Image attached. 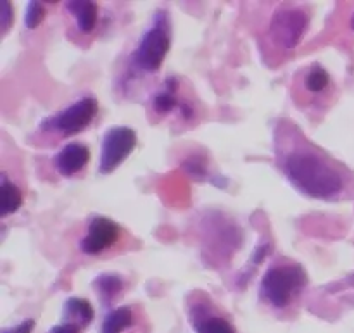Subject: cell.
Here are the masks:
<instances>
[{
	"instance_id": "cell-1",
	"label": "cell",
	"mask_w": 354,
	"mask_h": 333,
	"mask_svg": "<svg viewBox=\"0 0 354 333\" xmlns=\"http://www.w3.org/2000/svg\"><path fill=\"white\" fill-rule=\"evenodd\" d=\"M280 168L292 187L310 199L330 200L344 190V176L325 159L308 147H296L280 159Z\"/></svg>"
},
{
	"instance_id": "cell-2",
	"label": "cell",
	"mask_w": 354,
	"mask_h": 333,
	"mask_svg": "<svg viewBox=\"0 0 354 333\" xmlns=\"http://www.w3.org/2000/svg\"><path fill=\"white\" fill-rule=\"evenodd\" d=\"M308 287V273L299 263L279 261L268 266L259 282V297L266 306L283 311L292 306Z\"/></svg>"
},
{
	"instance_id": "cell-3",
	"label": "cell",
	"mask_w": 354,
	"mask_h": 333,
	"mask_svg": "<svg viewBox=\"0 0 354 333\" xmlns=\"http://www.w3.org/2000/svg\"><path fill=\"white\" fill-rule=\"evenodd\" d=\"M171 45V19L166 10H156L151 24L145 28L137 47L130 55L131 68L144 75H152L161 69Z\"/></svg>"
},
{
	"instance_id": "cell-4",
	"label": "cell",
	"mask_w": 354,
	"mask_h": 333,
	"mask_svg": "<svg viewBox=\"0 0 354 333\" xmlns=\"http://www.w3.org/2000/svg\"><path fill=\"white\" fill-rule=\"evenodd\" d=\"M97 111H99V102L95 97H80L71 106L45 117L38 128L41 133L55 135L61 138L75 137L92 124L97 116Z\"/></svg>"
},
{
	"instance_id": "cell-5",
	"label": "cell",
	"mask_w": 354,
	"mask_h": 333,
	"mask_svg": "<svg viewBox=\"0 0 354 333\" xmlns=\"http://www.w3.org/2000/svg\"><path fill=\"white\" fill-rule=\"evenodd\" d=\"M310 26V14L304 7L282 6L270 21V37L273 44L286 50H294L303 41Z\"/></svg>"
},
{
	"instance_id": "cell-6",
	"label": "cell",
	"mask_w": 354,
	"mask_h": 333,
	"mask_svg": "<svg viewBox=\"0 0 354 333\" xmlns=\"http://www.w3.org/2000/svg\"><path fill=\"white\" fill-rule=\"evenodd\" d=\"M137 144L138 138L133 128L124 126V124L107 128L102 137V145H100V175H111V173L116 171L130 158Z\"/></svg>"
},
{
	"instance_id": "cell-7",
	"label": "cell",
	"mask_w": 354,
	"mask_h": 333,
	"mask_svg": "<svg viewBox=\"0 0 354 333\" xmlns=\"http://www.w3.org/2000/svg\"><path fill=\"white\" fill-rule=\"evenodd\" d=\"M121 228L106 216H92L86 223V234L78 240V251L85 256H100L118 244Z\"/></svg>"
},
{
	"instance_id": "cell-8",
	"label": "cell",
	"mask_w": 354,
	"mask_h": 333,
	"mask_svg": "<svg viewBox=\"0 0 354 333\" xmlns=\"http://www.w3.org/2000/svg\"><path fill=\"white\" fill-rule=\"evenodd\" d=\"M189 321L196 333H237L234 325L221 316L209 299L197 297L189 304Z\"/></svg>"
},
{
	"instance_id": "cell-9",
	"label": "cell",
	"mask_w": 354,
	"mask_h": 333,
	"mask_svg": "<svg viewBox=\"0 0 354 333\" xmlns=\"http://www.w3.org/2000/svg\"><path fill=\"white\" fill-rule=\"evenodd\" d=\"M88 161V147L85 144H80V142H69L64 147H61V151L55 152L52 164H54V169L59 175L64 176V178H71V176L83 171Z\"/></svg>"
},
{
	"instance_id": "cell-10",
	"label": "cell",
	"mask_w": 354,
	"mask_h": 333,
	"mask_svg": "<svg viewBox=\"0 0 354 333\" xmlns=\"http://www.w3.org/2000/svg\"><path fill=\"white\" fill-rule=\"evenodd\" d=\"M178 78L176 76H168L162 82L161 88L154 93V97L151 99V106L158 116H166V114L178 109L180 100H182V97H178Z\"/></svg>"
},
{
	"instance_id": "cell-11",
	"label": "cell",
	"mask_w": 354,
	"mask_h": 333,
	"mask_svg": "<svg viewBox=\"0 0 354 333\" xmlns=\"http://www.w3.org/2000/svg\"><path fill=\"white\" fill-rule=\"evenodd\" d=\"M95 318L92 304L83 297H68L62 304V320L64 323H71L85 330Z\"/></svg>"
},
{
	"instance_id": "cell-12",
	"label": "cell",
	"mask_w": 354,
	"mask_h": 333,
	"mask_svg": "<svg viewBox=\"0 0 354 333\" xmlns=\"http://www.w3.org/2000/svg\"><path fill=\"white\" fill-rule=\"evenodd\" d=\"M64 9L75 17L76 28L80 33L90 35L97 26V19H99V7L95 2H64Z\"/></svg>"
},
{
	"instance_id": "cell-13",
	"label": "cell",
	"mask_w": 354,
	"mask_h": 333,
	"mask_svg": "<svg viewBox=\"0 0 354 333\" xmlns=\"http://www.w3.org/2000/svg\"><path fill=\"white\" fill-rule=\"evenodd\" d=\"M21 206H23V192L7 176V173L2 171L0 175V216H10V214L17 213Z\"/></svg>"
},
{
	"instance_id": "cell-14",
	"label": "cell",
	"mask_w": 354,
	"mask_h": 333,
	"mask_svg": "<svg viewBox=\"0 0 354 333\" xmlns=\"http://www.w3.org/2000/svg\"><path fill=\"white\" fill-rule=\"evenodd\" d=\"M92 289L97 292L100 303L104 306H107V304L113 303L123 292L124 278L121 275H118V273H102V275L93 278Z\"/></svg>"
},
{
	"instance_id": "cell-15",
	"label": "cell",
	"mask_w": 354,
	"mask_h": 333,
	"mask_svg": "<svg viewBox=\"0 0 354 333\" xmlns=\"http://www.w3.org/2000/svg\"><path fill=\"white\" fill-rule=\"evenodd\" d=\"M182 169L190 176V178L196 180V182H211L213 185H216V187H221V185L225 187V183H221V182H225V180L220 178V176H216V175H211L209 166H207L206 159L201 158V155L192 154V155H189V158L183 159Z\"/></svg>"
},
{
	"instance_id": "cell-16",
	"label": "cell",
	"mask_w": 354,
	"mask_h": 333,
	"mask_svg": "<svg viewBox=\"0 0 354 333\" xmlns=\"http://www.w3.org/2000/svg\"><path fill=\"white\" fill-rule=\"evenodd\" d=\"M133 321L135 316L130 306L116 307L106 314L102 327H100V333H123L133 327Z\"/></svg>"
},
{
	"instance_id": "cell-17",
	"label": "cell",
	"mask_w": 354,
	"mask_h": 333,
	"mask_svg": "<svg viewBox=\"0 0 354 333\" xmlns=\"http://www.w3.org/2000/svg\"><path fill=\"white\" fill-rule=\"evenodd\" d=\"M303 85L306 88V92L313 93V95H322L330 86V75H328V71L324 66L315 62V64H311L306 69Z\"/></svg>"
},
{
	"instance_id": "cell-18",
	"label": "cell",
	"mask_w": 354,
	"mask_h": 333,
	"mask_svg": "<svg viewBox=\"0 0 354 333\" xmlns=\"http://www.w3.org/2000/svg\"><path fill=\"white\" fill-rule=\"evenodd\" d=\"M270 252H272V244H270L268 240L259 242V244L256 245L254 251H252L251 261H248L245 268L242 269L241 273H239L237 283H239V287H241V289H244L245 283H248L249 278H251V276L254 275V272H256V269H258V266L261 265V263L265 261L266 258H268Z\"/></svg>"
},
{
	"instance_id": "cell-19",
	"label": "cell",
	"mask_w": 354,
	"mask_h": 333,
	"mask_svg": "<svg viewBox=\"0 0 354 333\" xmlns=\"http://www.w3.org/2000/svg\"><path fill=\"white\" fill-rule=\"evenodd\" d=\"M45 12L47 10H45V6L41 2H35V0L28 2L26 10H24V26L28 30H37L44 23Z\"/></svg>"
},
{
	"instance_id": "cell-20",
	"label": "cell",
	"mask_w": 354,
	"mask_h": 333,
	"mask_svg": "<svg viewBox=\"0 0 354 333\" xmlns=\"http://www.w3.org/2000/svg\"><path fill=\"white\" fill-rule=\"evenodd\" d=\"M12 23H14L12 6H10V2L2 0V2H0V28H2V33H7Z\"/></svg>"
},
{
	"instance_id": "cell-21",
	"label": "cell",
	"mask_w": 354,
	"mask_h": 333,
	"mask_svg": "<svg viewBox=\"0 0 354 333\" xmlns=\"http://www.w3.org/2000/svg\"><path fill=\"white\" fill-rule=\"evenodd\" d=\"M176 113H178L180 120L185 121V123L194 121V117H196V109H194L192 104L185 99L180 100V106H178V109H176Z\"/></svg>"
},
{
	"instance_id": "cell-22",
	"label": "cell",
	"mask_w": 354,
	"mask_h": 333,
	"mask_svg": "<svg viewBox=\"0 0 354 333\" xmlns=\"http://www.w3.org/2000/svg\"><path fill=\"white\" fill-rule=\"evenodd\" d=\"M35 328V320H31V318H28V320H23L21 323L14 325V327L10 328H3L0 333H31Z\"/></svg>"
},
{
	"instance_id": "cell-23",
	"label": "cell",
	"mask_w": 354,
	"mask_h": 333,
	"mask_svg": "<svg viewBox=\"0 0 354 333\" xmlns=\"http://www.w3.org/2000/svg\"><path fill=\"white\" fill-rule=\"evenodd\" d=\"M82 332L83 330L80 327H76V325H71V323H64V321L54 325V327L48 330V333H82Z\"/></svg>"
},
{
	"instance_id": "cell-24",
	"label": "cell",
	"mask_w": 354,
	"mask_h": 333,
	"mask_svg": "<svg viewBox=\"0 0 354 333\" xmlns=\"http://www.w3.org/2000/svg\"><path fill=\"white\" fill-rule=\"evenodd\" d=\"M348 283H349V285H353V287H354V276H351V278H349V282H348Z\"/></svg>"
},
{
	"instance_id": "cell-25",
	"label": "cell",
	"mask_w": 354,
	"mask_h": 333,
	"mask_svg": "<svg viewBox=\"0 0 354 333\" xmlns=\"http://www.w3.org/2000/svg\"><path fill=\"white\" fill-rule=\"evenodd\" d=\"M351 28H353V31H354V14H353V17H351Z\"/></svg>"
}]
</instances>
